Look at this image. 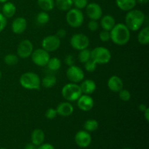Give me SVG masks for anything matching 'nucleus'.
<instances>
[{
    "instance_id": "obj_38",
    "label": "nucleus",
    "mask_w": 149,
    "mask_h": 149,
    "mask_svg": "<svg viewBox=\"0 0 149 149\" xmlns=\"http://www.w3.org/2000/svg\"><path fill=\"white\" fill-rule=\"evenodd\" d=\"M64 62H65V65H68V66L74 65V63H75V58H74V56L72 55H66V57L65 58Z\"/></svg>"
},
{
    "instance_id": "obj_33",
    "label": "nucleus",
    "mask_w": 149,
    "mask_h": 149,
    "mask_svg": "<svg viewBox=\"0 0 149 149\" xmlns=\"http://www.w3.org/2000/svg\"><path fill=\"white\" fill-rule=\"evenodd\" d=\"M97 64L94 62L92 59L89 60L88 61H87L86 63H84V69L87 72H93L96 70L97 68Z\"/></svg>"
},
{
    "instance_id": "obj_34",
    "label": "nucleus",
    "mask_w": 149,
    "mask_h": 149,
    "mask_svg": "<svg viewBox=\"0 0 149 149\" xmlns=\"http://www.w3.org/2000/svg\"><path fill=\"white\" fill-rule=\"evenodd\" d=\"M73 5H74L75 8L79 10H82L87 7L88 4V0H72Z\"/></svg>"
},
{
    "instance_id": "obj_36",
    "label": "nucleus",
    "mask_w": 149,
    "mask_h": 149,
    "mask_svg": "<svg viewBox=\"0 0 149 149\" xmlns=\"http://www.w3.org/2000/svg\"><path fill=\"white\" fill-rule=\"evenodd\" d=\"M99 38H100V41L103 42H109V41L111 40L110 31L103 30L102 31L100 32V33H99Z\"/></svg>"
},
{
    "instance_id": "obj_26",
    "label": "nucleus",
    "mask_w": 149,
    "mask_h": 149,
    "mask_svg": "<svg viewBox=\"0 0 149 149\" xmlns=\"http://www.w3.org/2000/svg\"><path fill=\"white\" fill-rule=\"evenodd\" d=\"M37 4L43 11L49 12L55 8V0H37Z\"/></svg>"
},
{
    "instance_id": "obj_32",
    "label": "nucleus",
    "mask_w": 149,
    "mask_h": 149,
    "mask_svg": "<svg viewBox=\"0 0 149 149\" xmlns=\"http://www.w3.org/2000/svg\"><path fill=\"white\" fill-rule=\"evenodd\" d=\"M119 97L120 100L122 101L127 102L131 99V93L130 92L126 89H122L119 92Z\"/></svg>"
},
{
    "instance_id": "obj_25",
    "label": "nucleus",
    "mask_w": 149,
    "mask_h": 149,
    "mask_svg": "<svg viewBox=\"0 0 149 149\" xmlns=\"http://www.w3.org/2000/svg\"><path fill=\"white\" fill-rule=\"evenodd\" d=\"M138 41L141 45H147L149 44V27L146 26L140 31L138 35Z\"/></svg>"
},
{
    "instance_id": "obj_49",
    "label": "nucleus",
    "mask_w": 149,
    "mask_h": 149,
    "mask_svg": "<svg viewBox=\"0 0 149 149\" xmlns=\"http://www.w3.org/2000/svg\"><path fill=\"white\" fill-rule=\"evenodd\" d=\"M124 149H131V148H125Z\"/></svg>"
},
{
    "instance_id": "obj_5",
    "label": "nucleus",
    "mask_w": 149,
    "mask_h": 149,
    "mask_svg": "<svg viewBox=\"0 0 149 149\" xmlns=\"http://www.w3.org/2000/svg\"><path fill=\"white\" fill-rule=\"evenodd\" d=\"M91 59L97 65H106L111 59V53L108 48L97 47L91 50Z\"/></svg>"
},
{
    "instance_id": "obj_12",
    "label": "nucleus",
    "mask_w": 149,
    "mask_h": 149,
    "mask_svg": "<svg viewBox=\"0 0 149 149\" xmlns=\"http://www.w3.org/2000/svg\"><path fill=\"white\" fill-rule=\"evenodd\" d=\"M86 9V14L90 20H98L103 16V10L102 7L97 3L91 2L88 3Z\"/></svg>"
},
{
    "instance_id": "obj_29",
    "label": "nucleus",
    "mask_w": 149,
    "mask_h": 149,
    "mask_svg": "<svg viewBox=\"0 0 149 149\" xmlns=\"http://www.w3.org/2000/svg\"><path fill=\"white\" fill-rule=\"evenodd\" d=\"M78 59L82 63L88 61L91 59V50H90L88 48L80 50L78 55Z\"/></svg>"
},
{
    "instance_id": "obj_41",
    "label": "nucleus",
    "mask_w": 149,
    "mask_h": 149,
    "mask_svg": "<svg viewBox=\"0 0 149 149\" xmlns=\"http://www.w3.org/2000/svg\"><path fill=\"white\" fill-rule=\"evenodd\" d=\"M37 149H55V148L50 143H42L39 146Z\"/></svg>"
},
{
    "instance_id": "obj_19",
    "label": "nucleus",
    "mask_w": 149,
    "mask_h": 149,
    "mask_svg": "<svg viewBox=\"0 0 149 149\" xmlns=\"http://www.w3.org/2000/svg\"><path fill=\"white\" fill-rule=\"evenodd\" d=\"M79 86L82 93L85 95L93 94L97 88L96 83L92 79H84L81 81Z\"/></svg>"
},
{
    "instance_id": "obj_17",
    "label": "nucleus",
    "mask_w": 149,
    "mask_h": 149,
    "mask_svg": "<svg viewBox=\"0 0 149 149\" xmlns=\"http://www.w3.org/2000/svg\"><path fill=\"white\" fill-rule=\"evenodd\" d=\"M108 87L113 93H119L123 89L124 83L122 79L118 76H111L107 82Z\"/></svg>"
},
{
    "instance_id": "obj_4",
    "label": "nucleus",
    "mask_w": 149,
    "mask_h": 149,
    "mask_svg": "<svg viewBox=\"0 0 149 149\" xmlns=\"http://www.w3.org/2000/svg\"><path fill=\"white\" fill-rule=\"evenodd\" d=\"M61 94L63 98L68 102L77 101L82 95L80 86L77 83L70 82L65 84L61 90Z\"/></svg>"
},
{
    "instance_id": "obj_40",
    "label": "nucleus",
    "mask_w": 149,
    "mask_h": 149,
    "mask_svg": "<svg viewBox=\"0 0 149 149\" xmlns=\"http://www.w3.org/2000/svg\"><path fill=\"white\" fill-rule=\"evenodd\" d=\"M67 33H66V31L65 30V29H59V30L57 31V33L55 35H56L57 36H58L59 39H63V38L65 37V36H66Z\"/></svg>"
},
{
    "instance_id": "obj_7",
    "label": "nucleus",
    "mask_w": 149,
    "mask_h": 149,
    "mask_svg": "<svg viewBox=\"0 0 149 149\" xmlns=\"http://www.w3.org/2000/svg\"><path fill=\"white\" fill-rule=\"evenodd\" d=\"M31 61L36 65L39 67L47 66L50 58L49 52H47L42 48H39L33 51L31 55Z\"/></svg>"
},
{
    "instance_id": "obj_6",
    "label": "nucleus",
    "mask_w": 149,
    "mask_h": 149,
    "mask_svg": "<svg viewBox=\"0 0 149 149\" xmlns=\"http://www.w3.org/2000/svg\"><path fill=\"white\" fill-rule=\"evenodd\" d=\"M65 20L67 23L71 28L77 29L82 26L84 23V14L81 10L77 8H71L67 11L65 15Z\"/></svg>"
},
{
    "instance_id": "obj_2",
    "label": "nucleus",
    "mask_w": 149,
    "mask_h": 149,
    "mask_svg": "<svg viewBox=\"0 0 149 149\" xmlns=\"http://www.w3.org/2000/svg\"><path fill=\"white\" fill-rule=\"evenodd\" d=\"M145 20L146 15L143 12L140 10L132 9L127 13L125 24L130 31H136L142 27Z\"/></svg>"
},
{
    "instance_id": "obj_14",
    "label": "nucleus",
    "mask_w": 149,
    "mask_h": 149,
    "mask_svg": "<svg viewBox=\"0 0 149 149\" xmlns=\"http://www.w3.org/2000/svg\"><path fill=\"white\" fill-rule=\"evenodd\" d=\"M77 101V106L83 111H90L94 106V100L90 95H81Z\"/></svg>"
},
{
    "instance_id": "obj_15",
    "label": "nucleus",
    "mask_w": 149,
    "mask_h": 149,
    "mask_svg": "<svg viewBox=\"0 0 149 149\" xmlns=\"http://www.w3.org/2000/svg\"><path fill=\"white\" fill-rule=\"evenodd\" d=\"M56 111L58 115L63 116V117H68L72 115L74 113V106L70 102H62L58 105L56 109Z\"/></svg>"
},
{
    "instance_id": "obj_9",
    "label": "nucleus",
    "mask_w": 149,
    "mask_h": 149,
    "mask_svg": "<svg viewBox=\"0 0 149 149\" xmlns=\"http://www.w3.org/2000/svg\"><path fill=\"white\" fill-rule=\"evenodd\" d=\"M61 39L56 35H49L44 38L42 41V48L48 52L56 51L60 47Z\"/></svg>"
},
{
    "instance_id": "obj_23",
    "label": "nucleus",
    "mask_w": 149,
    "mask_h": 149,
    "mask_svg": "<svg viewBox=\"0 0 149 149\" xmlns=\"http://www.w3.org/2000/svg\"><path fill=\"white\" fill-rule=\"evenodd\" d=\"M57 83V78L54 75L49 74L47 75L41 80V85L47 89H49L53 87Z\"/></svg>"
},
{
    "instance_id": "obj_10",
    "label": "nucleus",
    "mask_w": 149,
    "mask_h": 149,
    "mask_svg": "<svg viewBox=\"0 0 149 149\" xmlns=\"http://www.w3.org/2000/svg\"><path fill=\"white\" fill-rule=\"evenodd\" d=\"M33 51V43L29 39H24L17 45V55L21 59H26L31 57Z\"/></svg>"
},
{
    "instance_id": "obj_43",
    "label": "nucleus",
    "mask_w": 149,
    "mask_h": 149,
    "mask_svg": "<svg viewBox=\"0 0 149 149\" xmlns=\"http://www.w3.org/2000/svg\"><path fill=\"white\" fill-rule=\"evenodd\" d=\"M24 149H37L36 146L35 145H33V143H28L27 145H26V146L24 147Z\"/></svg>"
},
{
    "instance_id": "obj_11",
    "label": "nucleus",
    "mask_w": 149,
    "mask_h": 149,
    "mask_svg": "<svg viewBox=\"0 0 149 149\" xmlns=\"http://www.w3.org/2000/svg\"><path fill=\"white\" fill-rule=\"evenodd\" d=\"M66 77L71 82L78 84L84 79V72L80 67L73 65L67 69Z\"/></svg>"
},
{
    "instance_id": "obj_44",
    "label": "nucleus",
    "mask_w": 149,
    "mask_h": 149,
    "mask_svg": "<svg viewBox=\"0 0 149 149\" xmlns=\"http://www.w3.org/2000/svg\"><path fill=\"white\" fill-rule=\"evenodd\" d=\"M144 113V117H145L146 122H149V109L147 108L146 110L143 112Z\"/></svg>"
},
{
    "instance_id": "obj_3",
    "label": "nucleus",
    "mask_w": 149,
    "mask_h": 149,
    "mask_svg": "<svg viewBox=\"0 0 149 149\" xmlns=\"http://www.w3.org/2000/svg\"><path fill=\"white\" fill-rule=\"evenodd\" d=\"M20 85L29 90H39L41 87V79L34 72H26L21 75L19 79Z\"/></svg>"
},
{
    "instance_id": "obj_1",
    "label": "nucleus",
    "mask_w": 149,
    "mask_h": 149,
    "mask_svg": "<svg viewBox=\"0 0 149 149\" xmlns=\"http://www.w3.org/2000/svg\"><path fill=\"white\" fill-rule=\"evenodd\" d=\"M130 31L125 23H117L110 31L111 40L115 45L123 46L130 39Z\"/></svg>"
},
{
    "instance_id": "obj_31",
    "label": "nucleus",
    "mask_w": 149,
    "mask_h": 149,
    "mask_svg": "<svg viewBox=\"0 0 149 149\" xmlns=\"http://www.w3.org/2000/svg\"><path fill=\"white\" fill-rule=\"evenodd\" d=\"M4 61L5 64L8 65H17L19 61V58L17 55L15 54H7L4 56Z\"/></svg>"
},
{
    "instance_id": "obj_16",
    "label": "nucleus",
    "mask_w": 149,
    "mask_h": 149,
    "mask_svg": "<svg viewBox=\"0 0 149 149\" xmlns=\"http://www.w3.org/2000/svg\"><path fill=\"white\" fill-rule=\"evenodd\" d=\"M11 28L13 33L15 34H20L27 29V20L24 17H17L12 23Z\"/></svg>"
},
{
    "instance_id": "obj_28",
    "label": "nucleus",
    "mask_w": 149,
    "mask_h": 149,
    "mask_svg": "<svg viewBox=\"0 0 149 149\" xmlns=\"http://www.w3.org/2000/svg\"><path fill=\"white\" fill-rule=\"evenodd\" d=\"M61 65H62V63H61V60L56 57H53V58H49L47 66L50 71H57L61 68Z\"/></svg>"
},
{
    "instance_id": "obj_47",
    "label": "nucleus",
    "mask_w": 149,
    "mask_h": 149,
    "mask_svg": "<svg viewBox=\"0 0 149 149\" xmlns=\"http://www.w3.org/2000/svg\"><path fill=\"white\" fill-rule=\"evenodd\" d=\"M1 70H0V80H1Z\"/></svg>"
},
{
    "instance_id": "obj_30",
    "label": "nucleus",
    "mask_w": 149,
    "mask_h": 149,
    "mask_svg": "<svg viewBox=\"0 0 149 149\" xmlns=\"http://www.w3.org/2000/svg\"><path fill=\"white\" fill-rule=\"evenodd\" d=\"M36 22L39 24L45 25L47 24L48 22L49 21V14L47 13V12L45 11H42L40 13H39L36 15Z\"/></svg>"
},
{
    "instance_id": "obj_20",
    "label": "nucleus",
    "mask_w": 149,
    "mask_h": 149,
    "mask_svg": "<svg viewBox=\"0 0 149 149\" xmlns=\"http://www.w3.org/2000/svg\"><path fill=\"white\" fill-rule=\"evenodd\" d=\"M45 134L42 130L35 129L31 135V143L36 146H39L45 141Z\"/></svg>"
},
{
    "instance_id": "obj_8",
    "label": "nucleus",
    "mask_w": 149,
    "mask_h": 149,
    "mask_svg": "<svg viewBox=\"0 0 149 149\" xmlns=\"http://www.w3.org/2000/svg\"><path fill=\"white\" fill-rule=\"evenodd\" d=\"M70 45L74 49L80 51L81 49L88 48L90 45V39L84 33H76L71 36Z\"/></svg>"
},
{
    "instance_id": "obj_42",
    "label": "nucleus",
    "mask_w": 149,
    "mask_h": 149,
    "mask_svg": "<svg viewBox=\"0 0 149 149\" xmlns=\"http://www.w3.org/2000/svg\"><path fill=\"white\" fill-rule=\"evenodd\" d=\"M147 108H148V106H147L146 104H144V103H141V104H140L139 106H138V109H139V110L141 111V112H143H143L146 110Z\"/></svg>"
},
{
    "instance_id": "obj_39",
    "label": "nucleus",
    "mask_w": 149,
    "mask_h": 149,
    "mask_svg": "<svg viewBox=\"0 0 149 149\" xmlns=\"http://www.w3.org/2000/svg\"><path fill=\"white\" fill-rule=\"evenodd\" d=\"M7 26V18L2 15V13H0V33L4 31Z\"/></svg>"
},
{
    "instance_id": "obj_22",
    "label": "nucleus",
    "mask_w": 149,
    "mask_h": 149,
    "mask_svg": "<svg viewBox=\"0 0 149 149\" xmlns=\"http://www.w3.org/2000/svg\"><path fill=\"white\" fill-rule=\"evenodd\" d=\"M116 6L121 10L128 12L135 7L137 4L136 0H116Z\"/></svg>"
},
{
    "instance_id": "obj_45",
    "label": "nucleus",
    "mask_w": 149,
    "mask_h": 149,
    "mask_svg": "<svg viewBox=\"0 0 149 149\" xmlns=\"http://www.w3.org/2000/svg\"><path fill=\"white\" fill-rule=\"evenodd\" d=\"M137 3L141 4V5H146L148 3L149 0H136Z\"/></svg>"
},
{
    "instance_id": "obj_37",
    "label": "nucleus",
    "mask_w": 149,
    "mask_h": 149,
    "mask_svg": "<svg viewBox=\"0 0 149 149\" xmlns=\"http://www.w3.org/2000/svg\"><path fill=\"white\" fill-rule=\"evenodd\" d=\"M99 26L100 25H99L97 20H90L87 24V28L90 31H96L99 29Z\"/></svg>"
},
{
    "instance_id": "obj_48",
    "label": "nucleus",
    "mask_w": 149,
    "mask_h": 149,
    "mask_svg": "<svg viewBox=\"0 0 149 149\" xmlns=\"http://www.w3.org/2000/svg\"><path fill=\"white\" fill-rule=\"evenodd\" d=\"M0 149H7V148H0Z\"/></svg>"
},
{
    "instance_id": "obj_27",
    "label": "nucleus",
    "mask_w": 149,
    "mask_h": 149,
    "mask_svg": "<svg viewBox=\"0 0 149 149\" xmlns=\"http://www.w3.org/2000/svg\"><path fill=\"white\" fill-rule=\"evenodd\" d=\"M99 124L97 120L94 119H87L84 124V129L88 132H94V131L97 130L98 129Z\"/></svg>"
},
{
    "instance_id": "obj_35",
    "label": "nucleus",
    "mask_w": 149,
    "mask_h": 149,
    "mask_svg": "<svg viewBox=\"0 0 149 149\" xmlns=\"http://www.w3.org/2000/svg\"><path fill=\"white\" fill-rule=\"evenodd\" d=\"M58 116V113H57L56 109H53V108H49L47 110L46 113H45V117L47 118L49 120H52L54 119L55 118H56V116Z\"/></svg>"
},
{
    "instance_id": "obj_13",
    "label": "nucleus",
    "mask_w": 149,
    "mask_h": 149,
    "mask_svg": "<svg viewBox=\"0 0 149 149\" xmlns=\"http://www.w3.org/2000/svg\"><path fill=\"white\" fill-rule=\"evenodd\" d=\"M75 143L80 148H87L91 144L92 137L90 132L86 130H80L75 135Z\"/></svg>"
},
{
    "instance_id": "obj_24",
    "label": "nucleus",
    "mask_w": 149,
    "mask_h": 149,
    "mask_svg": "<svg viewBox=\"0 0 149 149\" xmlns=\"http://www.w3.org/2000/svg\"><path fill=\"white\" fill-rule=\"evenodd\" d=\"M55 7L61 11L67 12L72 8L73 1L72 0H55Z\"/></svg>"
},
{
    "instance_id": "obj_18",
    "label": "nucleus",
    "mask_w": 149,
    "mask_h": 149,
    "mask_svg": "<svg viewBox=\"0 0 149 149\" xmlns=\"http://www.w3.org/2000/svg\"><path fill=\"white\" fill-rule=\"evenodd\" d=\"M116 24V20L113 16L111 15H106L101 17L99 25L103 29V30L110 31Z\"/></svg>"
},
{
    "instance_id": "obj_46",
    "label": "nucleus",
    "mask_w": 149,
    "mask_h": 149,
    "mask_svg": "<svg viewBox=\"0 0 149 149\" xmlns=\"http://www.w3.org/2000/svg\"><path fill=\"white\" fill-rule=\"evenodd\" d=\"M9 0H0V3H2V4H4V3L7 2V1H8Z\"/></svg>"
},
{
    "instance_id": "obj_21",
    "label": "nucleus",
    "mask_w": 149,
    "mask_h": 149,
    "mask_svg": "<svg viewBox=\"0 0 149 149\" xmlns=\"http://www.w3.org/2000/svg\"><path fill=\"white\" fill-rule=\"evenodd\" d=\"M16 6L11 1L4 3L1 7V13L6 18H11L15 15Z\"/></svg>"
}]
</instances>
